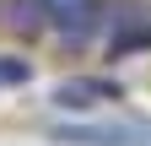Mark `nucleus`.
Instances as JSON below:
<instances>
[{
    "label": "nucleus",
    "instance_id": "obj_3",
    "mask_svg": "<svg viewBox=\"0 0 151 146\" xmlns=\"http://www.w3.org/2000/svg\"><path fill=\"white\" fill-rule=\"evenodd\" d=\"M60 146H151V130L135 124H70V130H54Z\"/></svg>",
    "mask_w": 151,
    "mask_h": 146
},
{
    "label": "nucleus",
    "instance_id": "obj_5",
    "mask_svg": "<svg viewBox=\"0 0 151 146\" xmlns=\"http://www.w3.org/2000/svg\"><path fill=\"white\" fill-rule=\"evenodd\" d=\"M27 76H32V65H27V60H11V54H0V87L27 81Z\"/></svg>",
    "mask_w": 151,
    "mask_h": 146
},
{
    "label": "nucleus",
    "instance_id": "obj_2",
    "mask_svg": "<svg viewBox=\"0 0 151 146\" xmlns=\"http://www.w3.org/2000/svg\"><path fill=\"white\" fill-rule=\"evenodd\" d=\"M43 16L60 27L65 49H81L103 22V0H43Z\"/></svg>",
    "mask_w": 151,
    "mask_h": 146
},
{
    "label": "nucleus",
    "instance_id": "obj_4",
    "mask_svg": "<svg viewBox=\"0 0 151 146\" xmlns=\"http://www.w3.org/2000/svg\"><path fill=\"white\" fill-rule=\"evenodd\" d=\"M108 98H119V81H108V76H81V81L54 87L60 108H92V103H108Z\"/></svg>",
    "mask_w": 151,
    "mask_h": 146
},
{
    "label": "nucleus",
    "instance_id": "obj_1",
    "mask_svg": "<svg viewBox=\"0 0 151 146\" xmlns=\"http://www.w3.org/2000/svg\"><path fill=\"white\" fill-rule=\"evenodd\" d=\"M103 49L108 54H146L151 49V6H140V0H124V6L108 11L103 22Z\"/></svg>",
    "mask_w": 151,
    "mask_h": 146
}]
</instances>
